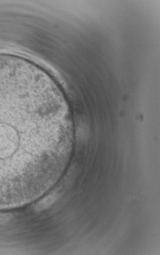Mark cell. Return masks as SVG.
I'll use <instances>...</instances> for the list:
<instances>
[{
  "label": "cell",
  "mask_w": 160,
  "mask_h": 255,
  "mask_svg": "<svg viewBox=\"0 0 160 255\" xmlns=\"http://www.w3.org/2000/svg\"><path fill=\"white\" fill-rule=\"evenodd\" d=\"M56 198L54 196H50L46 198L40 205L39 208L41 210L45 209L47 207L51 205L54 201H55Z\"/></svg>",
  "instance_id": "cell-2"
},
{
  "label": "cell",
  "mask_w": 160,
  "mask_h": 255,
  "mask_svg": "<svg viewBox=\"0 0 160 255\" xmlns=\"http://www.w3.org/2000/svg\"><path fill=\"white\" fill-rule=\"evenodd\" d=\"M74 128L65 97L41 71L0 58V210L41 197L65 170Z\"/></svg>",
  "instance_id": "cell-1"
}]
</instances>
